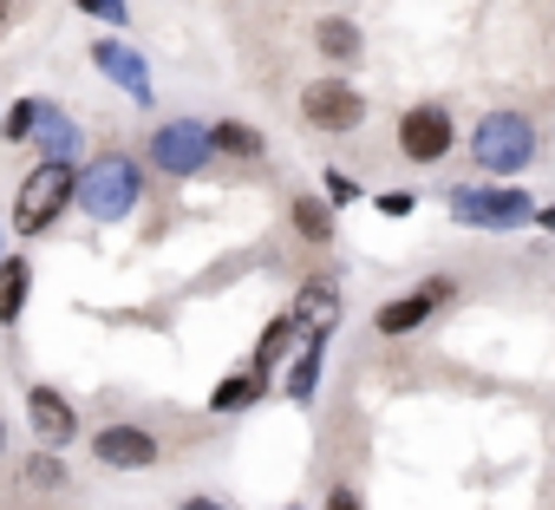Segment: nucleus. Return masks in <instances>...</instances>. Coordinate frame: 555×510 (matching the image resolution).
Here are the masks:
<instances>
[{
	"mask_svg": "<svg viewBox=\"0 0 555 510\" xmlns=\"http://www.w3.org/2000/svg\"><path fill=\"white\" fill-rule=\"evenodd\" d=\"M353 196H360V183L347 170H327V203H353Z\"/></svg>",
	"mask_w": 555,
	"mask_h": 510,
	"instance_id": "obj_23",
	"label": "nucleus"
},
{
	"mask_svg": "<svg viewBox=\"0 0 555 510\" xmlns=\"http://www.w3.org/2000/svg\"><path fill=\"white\" fill-rule=\"evenodd\" d=\"M529 222H542V229H548V235H555V209H535V216H529Z\"/></svg>",
	"mask_w": 555,
	"mask_h": 510,
	"instance_id": "obj_28",
	"label": "nucleus"
},
{
	"mask_svg": "<svg viewBox=\"0 0 555 510\" xmlns=\"http://www.w3.org/2000/svg\"><path fill=\"white\" fill-rule=\"evenodd\" d=\"M27 144H40L47 157H73V151H79V125H73L60 105H40V125H34Z\"/></svg>",
	"mask_w": 555,
	"mask_h": 510,
	"instance_id": "obj_13",
	"label": "nucleus"
},
{
	"mask_svg": "<svg viewBox=\"0 0 555 510\" xmlns=\"http://www.w3.org/2000/svg\"><path fill=\"white\" fill-rule=\"evenodd\" d=\"M438 302H451V276H431V282H418L412 295L386 302V308L373 315V328H379V334H412V328H425V321L438 315Z\"/></svg>",
	"mask_w": 555,
	"mask_h": 510,
	"instance_id": "obj_9",
	"label": "nucleus"
},
{
	"mask_svg": "<svg viewBox=\"0 0 555 510\" xmlns=\"http://www.w3.org/2000/svg\"><path fill=\"white\" fill-rule=\"evenodd\" d=\"M177 510H229V503H222V497H183Z\"/></svg>",
	"mask_w": 555,
	"mask_h": 510,
	"instance_id": "obj_27",
	"label": "nucleus"
},
{
	"mask_svg": "<svg viewBox=\"0 0 555 510\" xmlns=\"http://www.w3.org/2000/svg\"><path fill=\"white\" fill-rule=\"evenodd\" d=\"M209 157H216L209 151V125H196V118H170V125L151 131V164L164 177H196Z\"/></svg>",
	"mask_w": 555,
	"mask_h": 510,
	"instance_id": "obj_5",
	"label": "nucleus"
},
{
	"mask_svg": "<svg viewBox=\"0 0 555 510\" xmlns=\"http://www.w3.org/2000/svg\"><path fill=\"white\" fill-rule=\"evenodd\" d=\"M470 157L490 177H522L535 164V125L522 112H483L470 131Z\"/></svg>",
	"mask_w": 555,
	"mask_h": 510,
	"instance_id": "obj_2",
	"label": "nucleus"
},
{
	"mask_svg": "<svg viewBox=\"0 0 555 510\" xmlns=\"http://www.w3.org/2000/svg\"><path fill=\"white\" fill-rule=\"evenodd\" d=\"M34 484H60V458H34Z\"/></svg>",
	"mask_w": 555,
	"mask_h": 510,
	"instance_id": "obj_26",
	"label": "nucleus"
},
{
	"mask_svg": "<svg viewBox=\"0 0 555 510\" xmlns=\"http://www.w3.org/2000/svg\"><path fill=\"white\" fill-rule=\"evenodd\" d=\"M379 216H412V196H405V190H392V196H379Z\"/></svg>",
	"mask_w": 555,
	"mask_h": 510,
	"instance_id": "obj_25",
	"label": "nucleus"
},
{
	"mask_svg": "<svg viewBox=\"0 0 555 510\" xmlns=\"http://www.w3.org/2000/svg\"><path fill=\"white\" fill-rule=\"evenodd\" d=\"M27 289H34L27 255H0V328H14L27 315Z\"/></svg>",
	"mask_w": 555,
	"mask_h": 510,
	"instance_id": "obj_12",
	"label": "nucleus"
},
{
	"mask_svg": "<svg viewBox=\"0 0 555 510\" xmlns=\"http://www.w3.org/2000/svg\"><path fill=\"white\" fill-rule=\"evenodd\" d=\"M209 151H222V157H242V164H255L268 144H261V131L255 125H242V118H216L209 125Z\"/></svg>",
	"mask_w": 555,
	"mask_h": 510,
	"instance_id": "obj_14",
	"label": "nucleus"
},
{
	"mask_svg": "<svg viewBox=\"0 0 555 510\" xmlns=\"http://www.w3.org/2000/svg\"><path fill=\"white\" fill-rule=\"evenodd\" d=\"M301 118L314 125V131H360L366 125V99H360V86H347V79H314L308 92H301Z\"/></svg>",
	"mask_w": 555,
	"mask_h": 510,
	"instance_id": "obj_6",
	"label": "nucleus"
},
{
	"mask_svg": "<svg viewBox=\"0 0 555 510\" xmlns=\"http://www.w3.org/2000/svg\"><path fill=\"white\" fill-rule=\"evenodd\" d=\"M92 66H99V73H112V79H118V86H125L138 105H151V73H144V60H138L131 47H118V40H99V47H92Z\"/></svg>",
	"mask_w": 555,
	"mask_h": 510,
	"instance_id": "obj_10",
	"label": "nucleus"
},
{
	"mask_svg": "<svg viewBox=\"0 0 555 510\" xmlns=\"http://www.w3.org/2000/svg\"><path fill=\"white\" fill-rule=\"evenodd\" d=\"M34 125H40V99H21L8 118H0V138H8V144H27V138H34Z\"/></svg>",
	"mask_w": 555,
	"mask_h": 510,
	"instance_id": "obj_21",
	"label": "nucleus"
},
{
	"mask_svg": "<svg viewBox=\"0 0 555 510\" xmlns=\"http://www.w3.org/2000/svg\"><path fill=\"white\" fill-rule=\"evenodd\" d=\"M73 164L66 157H47L27 183H21V196H14V229L21 235H47L60 216H66V203H73Z\"/></svg>",
	"mask_w": 555,
	"mask_h": 510,
	"instance_id": "obj_3",
	"label": "nucleus"
},
{
	"mask_svg": "<svg viewBox=\"0 0 555 510\" xmlns=\"http://www.w3.org/2000/svg\"><path fill=\"white\" fill-rule=\"evenodd\" d=\"M451 144H457V125H451L444 105H412V112L399 118V151H405L412 164H444Z\"/></svg>",
	"mask_w": 555,
	"mask_h": 510,
	"instance_id": "obj_7",
	"label": "nucleus"
},
{
	"mask_svg": "<svg viewBox=\"0 0 555 510\" xmlns=\"http://www.w3.org/2000/svg\"><path fill=\"white\" fill-rule=\"evenodd\" d=\"M8 14H14V0H0V27H8Z\"/></svg>",
	"mask_w": 555,
	"mask_h": 510,
	"instance_id": "obj_29",
	"label": "nucleus"
},
{
	"mask_svg": "<svg viewBox=\"0 0 555 510\" xmlns=\"http://www.w3.org/2000/svg\"><path fill=\"white\" fill-rule=\"evenodd\" d=\"M295 229H301L308 242H334V209L314 203V196H295Z\"/></svg>",
	"mask_w": 555,
	"mask_h": 510,
	"instance_id": "obj_18",
	"label": "nucleus"
},
{
	"mask_svg": "<svg viewBox=\"0 0 555 510\" xmlns=\"http://www.w3.org/2000/svg\"><path fill=\"white\" fill-rule=\"evenodd\" d=\"M268 393V373H229V380H216V393H209V412H242V406H255Z\"/></svg>",
	"mask_w": 555,
	"mask_h": 510,
	"instance_id": "obj_15",
	"label": "nucleus"
},
{
	"mask_svg": "<svg viewBox=\"0 0 555 510\" xmlns=\"http://www.w3.org/2000/svg\"><path fill=\"white\" fill-rule=\"evenodd\" d=\"M27 419H34V432H40L47 445H66V438L79 432V412H73L53 386H34V393H27Z\"/></svg>",
	"mask_w": 555,
	"mask_h": 510,
	"instance_id": "obj_11",
	"label": "nucleus"
},
{
	"mask_svg": "<svg viewBox=\"0 0 555 510\" xmlns=\"http://www.w3.org/2000/svg\"><path fill=\"white\" fill-rule=\"evenodd\" d=\"M288 510H301V503H288Z\"/></svg>",
	"mask_w": 555,
	"mask_h": 510,
	"instance_id": "obj_30",
	"label": "nucleus"
},
{
	"mask_svg": "<svg viewBox=\"0 0 555 510\" xmlns=\"http://www.w3.org/2000/svg\"><path fill=\"white\" fill-rule=\"evenodd\" d=\"M451 216L470 222V229H522L535 216L529 190H490V183H451Z\"/></svg>",
	"mask_w": 555,
	"mask_h": 510,
	"instance_id": "obj_4",
	"label": "nucleus"
},
{
	"mask_svg": "<svg viewBox=\"0 0 555 510\" xmlns=\"http://www.w3.org/2000/svg\"><path fill=\"white\" fill-rule=\"evenodd\" d=\"M92 458H99L105 471H151V464L164 458V445H157L144 425H105V432L92 438Z\"/></svg>",
	"mask_w": 555,
	"mask_h": 510,
	"instance_id": "obj_8",
	"label": "nucleus"
},
{
	"mask_svg": "<svg viewBox=\"0 0 555 510\" xmlns=\"http://www.w3.org/2000/svg\"><path fill=\"white\" fill-rule=\"evenodd\" d=\"M295 328H301L295 315H274V321H268V334H261V347H255V373H268L274 360H282V354H288V341H295Z\"/></svg>",
	"mask_w": 555,
	"mask_h": 510,
	"instance_id": "obj_17",
	"label": "nucleus"
},
{
	"mask_svg": "<svg viewBox=\"0 0 555 510\" xmlns=\"http://www.w3.org/2000/svg\"><path fill=\"white\" fill-rule=\"evenodd\" d=\"M138 196H144V170H138L125 151H105V157H92V164L73 177V203H79L92 222H125V216L138 209Z\"/></svg>",
	"mask_w": 555,
	"mask_h": 510,
	"instance_id": "obj_1",
	"label": "nucleus"
},
{
	"mask_svg": "<svg viewBox=\"0 0 555 510\" xmlns=\"http://www.w3.org/2000/svg\"><path fill=\"white\" fill-rule=\"evenodd\" d=\"M79 14H92V21H105V27H125L131 21V0H73Z\"/></svg>",
	"mask_w": 555,
	"mask_h": 510,
	"instance_id": "obj_22",
	"label": "nucleus"
},
{
	"mask_svg": "<svg viewBox=\"0 0 555 510\" xmlns=\"http://www.w3.org/2000/svg\"><path fill=\"white\" fill-rule=\"evenodd\" d=\"M314 386H321V334H314L308 354L295 360V373H288V399H314Z\"/></svg>",
	"mask_w": 555,
	"mask_h": 510,
	"instance_id": "obj_19",
	"label": "nucleus"
},
{
	"mask_svg": "<svg viewBox=\"0 0 555 510\" xmlns=\"http://www.w3.org/2000/svg\"><path fill=\"white\" fill-rule=\"evenodd\" d=\"M314 47H321L327 60H340V66H347V60H360V27H353V21H340V14H327V21L314 27Z\"/></svg>",
	"mask_w": 555,
	"mask_h": 510,
	"instance_id": "obj_16",
	"label": "nucleus"
},
{
	"mask_svg": "<svg viewBox=\"0 0 555 510\" xmlns=\"http://www.w3.org/2000/svg\"><path fill=\"white\" fill-rule=\"evenodd\" d=\"M334 315H340L334 289H327V282H308V289H301V308H295V321H321V328H327Z\"/></svg>",
	"mask_w": 555,
	"mask_h": 510,
	"instance_id": "obj_20",
	"label": "nucleus"
},
{
	"mask_svg": "<svg viewBox=\"0 0 555 510\" xmlns=\"http://www.w3.org/2000/svg\"><path fill=\"white\" fill-rule=\"evenodd\" d=\"M327 510H366V503H360V490H347V484H334V490H327Z\"/></svg>",
	"mask_w": 555,
	"mask_h": 510,
	"instance_id": "obj_24",
	"label": "nucleus"
}]
</instances>
